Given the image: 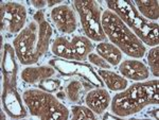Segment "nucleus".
Segmentation results:
<instances>
[{"label": "nucleus", "instance_id": "nucleus-1", "mask_svg": "<svg viewBox=\"0 0 159 120\" xmlns=\"http://www.w3.org/2000/svg\"><path fill=\"white\" fill-rule=\"evenodd\" d=\"M52 27L47 20L36 22L32 20L13 40V48L20 64H36L49 50Z\"/></svg>", "mask_w": 159, "mask_h": 120}, {"label": "nucleus", "instance_id": "nucleus-2", "mask_svg": "<svg viewBox=\"0 0 159 120\" xmlns=\"http://www.w3.org/2000/svg\"><path fill=\"white\" fill-rule=\"evenodd\" d=\"M159 81H140L127 86L110 101L112 114L124 118L142 111L148 105H157L159 102Z\"/></svg>", "mask_w": 159, "mask_h": 120}, {"label": "nucleus", "instance_id": "nucleus-3", "mask_svg": "<svg viewBox=\"0 0 159 120\" xmlns=\"http://www.w3.org/2000/svg\"><path fill=\"white\" fill-rule=\"evenodd\" d=\"M102 28L111 44L121 52L133 58H141L147 53V47L136 34L120 19L116 13L105 10L101 17Z\"/></svg>", "mask_w": 159, "mask_h": 120}, {"label": "nucleus", "instance_id": "nucleus-4", "mask_svg": "<svg viewBox=\"0 0 159 120\" xmlns=\"http://www.w3.org/2000/svg\"><path fill=\"white\" fill-rule=\"evenodd\" d=\"M106 6L108 10L116 13L143 44L152 47L158 46V24L144 18L136 9L134 2L129 0H107Z\"/></svg>", "mask_w": 159, "mask_h": 120}, {"label": "nucleus", "instance_id": "nucleus-5", "mask_svg": "<svg viewBox=\"0 0 159 120\" xmlns=\"http://www.w3.org/2000/svg\"><path fill=\"white\" fill-rule=\"evenodd\" d=\"M22 100L30 114L42 120H66L69 109L51 93L43 89H27L22 94Z\"/></svg>", "mask_w": 159, "mask_h": 120}, {"label": "nucleus", "instance_id": "nucleus-6", "mask_svg": "<svg viewBox=\"0 0 159 120\" xmlns=\"http://www.w3.org/2000/svg\"><path fill=\"white\" fill-rule=\"evenodd\" d=\"M73 7L80 16L86 37L93 42H106L101 22V7L93 0H74Z\"/></svg>", "mask_w": 159, "mask_h": 120}, {"label": "nucleus", "instance_id": "nucleus-7", "mask_svg": "<svg viewBox=\"0 0 159 120\" xmlns=\"http://www.w3.org/2000/svg\"><path fill=\"white\" fill-rule=\"evenodd\" d=\"M27 9L18 2H2L0 6V25L1 31L12 34L19 33L27 22Z\"/></svg>", "mask_w": 159, "mask_h": 120}, {"label": "nucleus", "instance_id": "nucleus-8", "mask_svg": "<svg viewBox=\"0 0 159 120\" xmlns=\"http://www.w3.org/2000/svg\"><path fill=\"white\" fill-rule=\"evenodd\" d=\"M50 65L61 71L63 75L70 76V75H78L84 78L86 81H89L94 85L103 86V83L97 76V73L92 70L91 67L88 65L82 64L80 62H70V61H63V60H51Z\"/></svg>", "mask_w": 159, "mask_h": 120}, {"label": "nucleus", "instance_id": "nucleus-9", "mask_svg": "<svg viewBox=\"0 0 159 120\" xmlns=\"http://www.w3.org/2000/svg\"><path fill=\"white\" fill-rule=\"evenodd\" d=\"M50 17L56 29L63 34H71L78 28V19L74 10L68 4H60L53 7Z\"/></svg>", "mask_w": 159, "mask_h": 120}, {"label": "nucleus", "instance_id": "nucleus-10", "mask_svg": "<svg viewBox=\"0 0 159 120\" xmlns=\"http://www.w3.org/2000/svg\"><path fill=\"white\" fill-rule=\"evenodd\" d=\"M1 101L4 111L11 118L20 119L27 116V111L16 87H3Z\"/></svg>", "mask_w": 159, "mask_h": 120}, {"label": "nucleus", "instance_id": "nucleus-11", "mask_svg": "<svg viewBox=\"0 0 159 120\" xmlns=\"http://www.w3.org/2000/svg\"><path fill=\"white\" fill-rule=\"evenodd\" d=\"M16 53L10 44L4 45V52L2 58V76L3 87H16L17 85V68Z\"/></svg>", "mask_w": 159, "mask_h": 120}, {"label": "nucleus", "instance_id": "nucleus-12", "mask_svg": "<svg viewBox=\"0 0 159 120\" xmlns=\"http://www.w3.org/2000/svg\"><path fill=\"white\" fill-rule=\"evenodd\" d=\"M119 71L123 78L132 81H145L150 76V69L144 63L137 58L121 61L119 64Z\"/></svg>", "mask_w": 159, "mask_h": 120}, {"label": "nucleus", "instance_id": "nucleus-13", "mask_svg": "<svg viewBox=\"0 0 159 120\" xmlns=\"http://www.w3.org/2000/svg\"><path fill=\"white\" fill-rule=\"evenodd\" d=\"M111 97L105 88H94L86 96V105L97 115L103 114L110 105Z\"/></svg>", "mask_w": 159, "mask_h": 120}, {"label": "nucleus", "instance_id": "nucleus-14", "mask_svg": "<svg viewBox=\"0 0 159 120\" xmlns=\"http://www.w3.org/2000/svg\"><path fill=\"white\" fill-rule=\"evenodd\" d=\"M55 75L54 67L51 66H28L21 71V79L25 83L34 85Z\"/></svg>", "mask_w": 159, "mask_h": 120}, {"label": "nucleus", "instance_id": "nucleus-15", "mask_svg": "<svg viewBox=\"0 0 159 120\" xmlns=\"http://www.w3.org/2000/svg\"><path fill=\"white\" fill-rule=\"evenodd\" d=\"M71 44L73 47L74 52V61L75 62H83L88 58L89 53L93 50V45L91 40L86 36L76 35L71 39Z\"/></svg>", "mask_w": 159, "mask_h": 120}, {"label": "nucleus", "instance_id": "nucleus-16", "mask_svg": "<svg viewBox=\"0 0 159 120\" xmlns=\"http://www.w3.org/2000/svg\"><path fill=\"white\" fill-rule=\"evenodd\" d=\"M96 49L100 57L103 58L104 60L106 61L107 63H109L111 66H117L121 63V61H122L121 50H120L117 46L111 44V43L102 42L97 45Z\"/></svg>", "mask_w": 159, "mask_h": 120}, {"label": "nucleus", "instance_id": "nucleus-17", "mask_svg": "<svg viewBox=\"0 0 159 120\" xmlns=\"http://www.w3.org/2000/svg\"><path fill=\"white\" fill-rule=\"evenodd\" d=\"M98 75L101 76V79L104 81L106 86L112 91H121L129 86L127 79L123 78L122 76L118 75L111 70L101 69L98 70Z\"/></svg>", "mask_w": 159, "mask_h": 120}, {"label": "nucleus", "instance_id": "nucleus-18", "mask_svg": "<svg viewBox=\"0 0 159 120\" xmlns=\"http://www.w3.org/2000/svg\"><path fill=\"white\" fill-rule=\"evenodd\" d=\"M53 54L68 61H74V52L71 40L65 36H57L51 46Z\"/></svg>", "mask_w": 159, "mask_h": 120}, {"label": "nucleus", "instance_id": "nucleus-19", "mask_svg": "<svg viewBox=\"0 0 159 120\" xmlns=\"http://www.w3.org/2000/svg\"><path fill=\"white\" fill-rule=\"evenodd\" d=\"M136 9L144 18L150 21L158 20L159 18V3L157 0H136Z\"/></svg>", "mask_w": 159, "mask_h": 120}, {"label": "nucleus", "instance_id": "nucleus-20", "mask_svg": "<svg viewBox=\"0 0 159 120\" xmlns=\"http://www.w3.org/2000/svg\"><path fill=\"white\" fill-rule=\"evenodd\" d=\"M83 83L78 80H72L66 87V95L69 101L72 103H79L81 101V95L83 91Z\"/></svg>", "mask_w": 159, "mask_h": 120}, {"label": "nucleus", "instance_id": "nucleus-21", "mask_svg": "<svg viewBox=\"0 0 159 120\" xmlns=\"http://www.w3.org/2000/svg\"><path fill=\"white\" fill-rule=\"evenodd\" d=\"M71 113H72V120H94L96 119V114L91 111L88 106L83 105H75L71 108Z\"/></svg>", "mask_w": 159, "mask_h": 120}, {"label": "nucleus", "instance_id": "nucleus-22", "mask_svg": "<svg viewBox=\"0 0 159 120\" xmlns=\"http://www.w3.org/2000/svg\"><path fill=\"white\" fill-rule=\"evenodd\" d=\"M147 61L148 64V69L152 71L153 76L158 78L159 76V47L155 46L148 52Z\"/></svg>", "mask_w": 159, "mask_h": 120}, {"label": "nucleus", "instance_id": "nucleus-23", "mask_svg": "<svg viewBox=\"0 0 159 120\" xmlns=\"http://www.w3.org/2000/svg\"><path fill=\"white\" fill-rule=\"evenodd\" d=\"M60 85H61L60 80H57V79H51V78L43 80L42 82L38 83V87L45 91H48V93H52V91L57 90Z\"/></svg>", "mask_w": 159, "mask_h": 120}, {"label": "nucleus", "instance_id": "nucleus-24", "mask_svg": "<svg viewBox=\"0 0 159 120\" xmlns=\"http://www.w3.org/2000/svg\"><path fill=\"white\" fill-rule=\"evenodd\" d=\"M88 61L91 64H93L94 66L102 68V69H110V68H111V65H110L109 63H107L103 58L100 57V55L97 54V53H93V52L89 53Z\"/></svg>", "mask_w": 159, "mask_h": 120}, {"label": "nucleus", "instance_id": "nucleus-25", "mask_svg": "<svg viewBox=\"0 0 159 120\" xmlns=\"http://www.w3.org/2000/svg\"><path fill=\"white\" fill-rule=\"evenodd\" d=\"M30 2H31V4L35 7V9L38 10V11L43 9V7H48V1H47V0H31Z\"/></svg>", "mask_w": 159, "mask_h": 120}, {"label": "nucleus", "instance_id": "nucleus-26", "mask_svg": "<svg viewBox=\"0 0 159 120\" xmlns=\"http://www.w3.org/2000/svg\"><path fill=\"white\" fill-rule=\"evenodd\" d=\"M45 19H46L45 18V12H43V10H39V11H37L34 14V16H33V20H35L36 22L43 21Z\"/></svg>", "mask_w": 159, "mask_h": 120}, {"label": "nucleus", "instance_id": "nucleus-27", "mask_svg": "<svg viewBox=\"0 0 159 120\" xmlns=\"http://www.w3.org/2000/svg\"><path fill=\"white\" fill-rule=\"evenodd\" d=\"M61 4V0H48V7H55Z\"/></svg>", "mask_w": 159, "mask_h": 120}, {"label": "nucleus", "instance_id": "nucleus-28", "mask_svg": "<svg viewBox=\"0 0 159 120\" xmlns=\"http://www.w3.org/2000/svg\"><path fill=\"white\" fill-rule=\"evenodd\" d=\"M121 117H119V116H117V115H115V114H110V113H105V115L103 117H102V119L103 120H107V119H120Z\"/></svg>", "mask_w": 159, "mask_h": 120}, {"label": "nucleus", "instance_id": "nucleus-29", "mask_svg": "<svg viewBox=\"0 0 159 120\" xmlns=\"http://www.w3.org/2000/svg\"><path fill=\"white\" fill-rule=\"evenodd\" d=\"M56 97H57V98H60V99H65L66 95H65V93H63V91H60V93H57Z\"/></svg>", "mask_w": 159, "mask_h": 120}, {"label": "nucleus", "instance_id": "nucleus-30", "mask_svg": "<svg viewBox=\"0 0 159 120\" xmlns=\"http://www.w3.org/2000/svg\"><path fill=\"white\" fill-rule=\"evenodd\" d=\"M6 118V116H4V114H3V111H1V119H4Z\"/></svg>", "mask_w": 159, "mask_h": 120}]
</instances>
